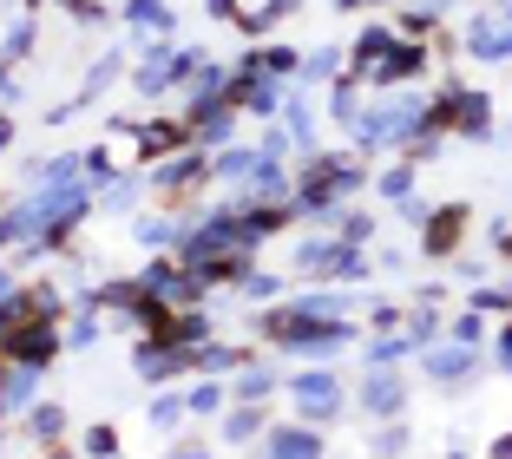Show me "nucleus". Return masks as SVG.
I'll return each mask as SVG.
<instances>
[{"label": "nucleus", "mask_w": 512, "mask_h": 459, "mask_svg": "<svg viewBox=\"0 0 512 459\" xmlns=\"http://www.w3.org/2000/svg\"><path fill=\"white\" fill-rule=\"evenodd\" d=\"M125 20H132V27H145V33H158V40H165V33L178 27L165 0H132V7H125Z\"/></svg>", "instance_id": "13"}, {"label": "nucleus", "mask_w": 512, "mask_h": 459, "mask_svg": "<svg viewBox=\"0 0 512 459\" xmlns=\"http://www.w3.org/2000/svg\"><path fill=\"white\" fill-rule=\"evenodd\" d=\"M178 459H211V453H178Z\"/></svg>", "instance_id": "44"}, {"label": "nucleus", "mask_w": 512, "mask_h": 459, "mask_svg": "<svg viewBox=\"0 0 512 459\" xmlns=\"http://www.w3.org/2000/svg\"><path fill=\"white\" fill-rule=\"evenodd\" d=\"M27 237V230H20V210H7V217H0V250H7V243H20Z\"/></svg>", "instance_id": "35"}, {"label": "nucleus", "mask_w": 512, "mask_h": 459, "mask_svg": "<svg viewBox=\"0 0 512 459\" xmlns=\"http://www.w3.org/2000/svg\"><path fill=\"white\" fill-rule=\"evenodd\" d=\"M184 361H197L204 374H217V368H243V348H191Z\"/></svg>", "instance_id": "18"}, {"label": "nucleus", "mask_w": 512, "mask_h": 459, "mask_svg": "<svg viewBox=\"0 0 512 459\" xmlns=\"http://www.w3.org/2000/svg\"><path fill=\"white\" fill-rule=\"evenodd\" d=\"M138 243L145 250H165V243H178V223H138Z\"/></svg>", "instance_id": "27"}, {"label": "nucleus", "mask_w": 512, "mask_h": 459, "mask_svg": "<svg viewBox=\"0 0 512 459\" xmlns=\"http://www.w3.org/2000/svg\"><path fill=\"white\" fill-rule=\"evenodd\" d=\"M499 368L512 374V328H506V335H499Z\"/></svg>", "instance_id": "38"}, {"label": "nucleus", "mask_w": 512, "mask_h": 459, "mask_svg": "<svg viewBox=\"0 0 512 459\" xmlns=\"http://www.w3.org/2000/svg\"><path fill=\"white\" fill-rule=\"evenodd\" d=\"M493 459H512V433H499V440H493Z\"/></svg>", "instance_id": "39"}, {"label": "nucleus", "mask_w": 512, "mask_h": 459, "mask_svg": "<svg viewBox=\"0 0 512 459\" xmlns=\"http://www.w3.org/2000/svg\"><path fill=\"white\" fill-rule=\"evenodd\" d=\"M362 400H368V414H375V420H394V414H401V407H407V387L401 381H394V374H368V381H362Z\"/></svg>", "instance_id": "8"}, {"label": "nucleus", "mask_w": 512, "mask_h": 459, "mask_svg": "<svg viewBox=\"0 0 512 459\" xmlns=\"http://www.w3.org/2000/svg\"><path fill=\"white\" fill-rule=\"evenodd\" d=\"M342 7H362V0H342Z\"/></svg>", "instance_id": "46"}, {"label": "nucleus", "mask_w": 512, "mask_h": 459, "mask_svg": "<svg viewBox=\"0 0 512 459\" xmlns=\"http://www.w3.org/2000/svg\"><path fill=\"white\" fill-rule=\"evenodd\" d=\"M473 361H480V355H473L467 341H453V335L440 341V348H421V374H427V381H467Z\"/></svg>", "instance_id": "4"}, {"label": "nucleus", "mask_w": 512, "mask_h": 459, "mask_svg": "<svg viewBox=\"0 0 512 459\" xmlns=\"http://www.w3.org/2000/svg\"><path fill=\"white\" fill-rule=\"evenodd\" d=\"M0 427H7V400H0Z\"/></svg>", "instance_id": "45"}, {"label": "nucleus", "mask_w": 512, "mask_h": 459, "mask_svg": "<svg viewBox=\"0 0 512 459\" xmlns=\"http://www.w3.org/2000/svg\"><path fill=\"white\" fill-rule=\"evenodd\" d=\"M171 145H184L178 125H145V151H151V158H158V151H171Z\"/></svg>", "instance_id": "26"}, {"label": "nucleus", "mask_w": 512, "mask_h": 459, "mask_svg": "<svg viewBox=\"0 0 512 459\" xmlns=\"http://www.w3.org/2000/svg\"><path fill=\"white\" fill-rule=\"evenodd\" d=\"M27 46H33V27H27V20H20V27L7 33V53H27Z\"/></svg>", "instance_id": "37"}, {"label": "nucleus", "mask_w": 512, "mask_h": 459, "mask_svg": "<svg viewBox=\"0 0 512 459\" xmlns=\"http://www.w3.org/2000/svg\"><path fill=\"white\" fill-rule=\"evenodd\" d=\"M447 335H453V341H467V348H480V341H486V328H480V309H473V315H460V322H453Z\"/></svg>", "instance_id": "28"}, {"label": "nucleus", "mask_w": 512, "mask_h": 459, "mask_svg": "<svg viewBox=\"0 0 512 459\" xmlns=\"http://www.w3.org/2000/svg\"><path fill=\"white\" fill-rule=\"evenodd\" d=\"M0 99H14V79H7V66H0Z\"/></svg>", "instance_id": "41"}, {"label": "nucleus", "mask_w": 512, "mask_h": 459, "mask_svg": "<svg viewBox=\"0 0 512 459\" xmlns=\"http://www.w3.org/2000/svg\"><path fill=\"white\" fill-rule=\"evenodd\" d=\"M296 269L302 276H368V256H362V243H348V237H322V243L296 250Z\"/></svg>", "instance_id": "2"}, {"label": "nucleus", "mask_w": 512, "mask_h": 459, "mask_svg": "<svg viewBox=\"0 0 512 459\" xmlns=\"http://www.w3.org/2000/svg\"><path fill=\"white\" fill-rule=\"evenodd\" d=\"M499 250H506V256H512V230H506V243H499Z\"/></svg>", "instance_id": "43"}, {"label": "nucleus", "mask_w": 512, "mask_h": 459, "mask_svg": "<svg viewBox=\"0 0 512 459\" xmlns=\"http://www.w3.org/2000/svg\"><path fill=\"white\" fill-rule=\"evenodd\" d=\"M178 368H184V348H165V341L138 348V374H145V381H171Z\"/></svg>", "instance_id": "12"}, {"label": "nucleus", "mask_w": 512, "mask_h": 459, "mask_svg": "<svg viewBox=\"0 0 512 459\" xmlns=\"http://www.w3.org/2000/svg\"><path fill=\"white\" fill-rule=\"evenodd\" d=\"M243 184H250L256 197H283V191H289V178H283V164H276V158H256V171H250Z\"/></svg>", "instance_id": "15"}, {"label": "nucleus", "mask_w": 512, "mask_h": 459, "mask_svg": "<svg viewBox=\"0 0 512 459\" xmlns=\"http://www.w3.org/2000/svg\"><path fill=\"white\" fill-rule=\"evenodd\" d=\"M256 158L263 151H224V158H211V178H224V184H243L256 171Z\"/></svg>", "instance_id": "16"}, {"label": "nucleus", "mask_w": 512, "mask_h": 459, "mask_svg": "<svg viewBox=\"0 0 512 459\" xmlns=\"http://www.w3.org/2000/svg\"><path fill=\"white\" fill-rule=\"evenodd\" d=\"M256 66H270V73H289V66H296V53H289V46H270V53H263Z\"/></svg>", "instance_id": "34"}, {"label": "nucleus", "mask_w": 512, "mask_h": 459, "mask_svg": "<svg viewBox=\"0 0 512 459\" xmlns=\"http://www.w3.org/2000/svg\"><path fill=\"white\" fill-rule=\"evenodd\" d=\"M86 453L92 459H112V453H119V433H112V427H92L86 433Z\"/></svg>", "instance_id": "29"}, {"label": "nucleus", "mask_w": 512, "mask_h": 459, "mask_svg": "<svg viewBox=\"0 0 512 459\" xmlns=\"http://www.w3.org/2000/svg\"><path fill=\"white\" fill-rule=\"evenodd\" d=\"M243 289H250L256 302H270V296H283V282H276V276H250V282H243Z\"/></svg>", "instance_id": "33"}, {"label": "nucleus", "mask_w": 512, "mask_h": 459, "mask_svg": "<svg viewBox=\"0 0 512 459\" xmlns=\"http://www.w3.org/2000/svg\"><path fill=\"white\" fill-rule=\"evenodd\" d=\"M197 171H204V158H171V164H158V191H171V184H191Z\"/></svg>", "instance_id": "21"}, {"label": "nucleus", "mask_w": 512, "mask_h": 459, "mask_svg": "<svg viewBox=\"0 0 512 459\" xmlns=\"http://www.w3.org/2000/svg\"><path fill=\"white\" fill-rule=\"evenodd\" d=\"M33 433H40V440H60V433H66V407L40 400V407H33Z\"/></svg>", "instance_id": "20"}, {"label": "nucleus", "mask_w": 512, "mask_h": 459, "mask_svg": "<svg viewBox=\"0 0 512 459\" xmlns=\"http://www.w3.org/2000/svg\"><path fill=\"white\" fill-rule=\"evenodd\" d=\"M401 138H421V105H414V99L375 105V112L355 119V145H362V151H388V145H401Z\"/></svg>", "instance_id": "1"}, {"label": "nucleus", "mask_w": 512, "mask_h": 459, "mask_svg": "<svg viewBox=\"0 0 512 459\" xmlns=\"http://www.w3.org/2000/svg\"><path fill=\"white\" fill-rule=\"evenodd\" d=\"M53 348H60L53 315H27V322H14V328H7V341H0V355L27 361V368H46V361H53Z\"/></svg>", "instance_id": "3"}, {"label": "nucleus", "mask_w": 512, "mask_h": 459, "mask_svg": "<svg viewBox=\"0 0 512 459\" xmlns=\"http://www.w3.org/2000/svg\"><path fill=\"white\" fill-rule=\"evenodd\" d=\"M302 73H309V79H329V73H335V53H316V60H302Z\"/></svg>", "instance_id": "36"}, {"label": "nucleus", "mask_w": 512, "mask_h": 459, "mask_svg": "<svg viewBox=\"0 0 512 459\" xmlns=\"http://www.w3.org/2000/svg\"><path fill=\"white\" fill-rule=\"evenodd\" d=\"M407 348H414V341H401V335H381L375 348H368V361H375V368H394V361H401Z\"/></svg>", "instance_id": "23"}, {"label": "nucleus", "mask_w": 512, "mask_h": 459, "mask_svg": "<svg viewBox=\"0 0 512 459\" xmlns=\"http://www.w3.org/2000/svg\"><path fill=\"white\" fill-rule=\"evenodd\" d=\"M296 407H302V420H329L335 407H342V387H335V374H296Z\"/></svg>", "instance_id": "5"}, {"label": "nucleus", "mask_w": 512, "mask_h": 459, "mask_svg": "<svg viewBox=\"0 0 512 459\" xmlns=\"http://www.w3.org/2000/svg\"><path fill=\"white\" fill-rule=\"evenodd\" d=\"M224 400H230V394H224V387H217V381H197L191 394H184V407H191V414H217Z\"/></svg>", "instance_id": "19"}, {"label": "nucleus", "mask_w": 512, "mask_h": 459, "mask_svg": "<svg viewBox=\"0 0 512 459\" xmlns=\"http://www.w3.org/2000/svg\"><path fill=\"white\" fill-rule=\"evenodd\" d=\"M296 309H302V315H342V296H329V289H316V296H302Z\"/></svg>", "instance_id": "30"}, {"label": "nucleus", "mask_w": 512, "mask_h": 459, "mask_svg": "<svg viewBox=\"0 0 512 459\" xmlns=\"http://www.w3.org/2000/svg\"><path fill=\"white\" fill-rule=\"evenodd\" d=\"M276 387V374L270 368H243V381H237V400H263Z\"/></svg>", "instance_id": "22"}, {"label": "nucleus", "mask_w": 512, "mask_h": 459, "mask_svg": "<svg viewBox=\"0 0 512 459\" xmlns=\"http://www.w3.org/2000/svg\"><path fill=\"white\" fill-rule=\"evenodd\" d=\"M335 119H362V99H355V79L335 86Z\"/></svg>", "instance_id": "31"}, {"label": "nucleus", "mask_w": 512, "mask_h": 459, "mask_svg": "<svg viewBox=\"0 0 512 459\" xmlns=\"http://www.w3.org/2000/svg\"><path fill=\"white\" fill-rule=\"evenodd\" d=\"M467 53L473 60H512V20H473Z\"/></svg>", "instance_id": "7"}, {"label": "nucleus", "mask_w": 512, "mask_h": 459, "mask_svg": "<svg viewBox=\"0 0 512 459\" xmlns=\"http://www.w3.org/2000/svg\"><path fill=\"white\" fill-rule=\"evenodd\" d=\"M191 66H197L191 53H158V60H145V66H138V92H151V99H158V92H165L178 73H191Z\"/></svg>", "instance_id": "9"}, {"label": "nucleus", "mask_w": 512, "mask_h": 459, "mask_svg": "<svg viewBox=\"0 0 512 459\" xmlns=\"http://www.w3.org/2000/svg\"><path fill=\"white\" fill-rule=\"evenodd\" d=\"M388 46H394V33H388V27H368V33H362V46H355V60L368 66V60H381Z\"/></svg>", "instance_id": "24"}, {"label": "nucleus", "mask_w": 512, "mask_h": 459, "mask_svg": "<svg viewBox=\"0 0 512 459\" xmlns=\"http://www.w3.org/2000/svg\"><path fill=\"white\" fill-rule=\"evenodd\" d=\"M460 223H467V210H460V204L434 210V217H427V243H421V250H427V256H453V243H460Z\"/></svg>", "instance_id": "10"}, {"label": "nucleus", "mask_w": 512, "mask_h": 459, "mask_svg": "<svg viewBox=\"0 0 512 459\" xmlns=\"http://www.w3.org/2000/svg\"><path fill=\"white\" fill-rule=\"evenodd\" d=\"M256 433H263V400H250V407H237V414L224 420V440H230V446L256 440Z\"/></svg>", "instance_id": "14"}, {"label": "nucleus", "mask_w": 512, "mask_h": 459, "mask_svg": "<svg viewBox=\"0 0 512 459\" xmlns=\"http://www.w3.org/2000/svg\"><path fill=\"white\" fill-rule=\"evenodd\" d=\"M204 7H211V14H237V0H204Z\"/></svg>", "instance_id": "40"}, {"label": "nucleus", "mask_w": 512, "mask_h": 459, "mask_svg": "<svg viewBox=\"0 0 512 459\" xmlns=\"http://www.w3.org/2000/svg\"><path fill=\"white\" fill-rule=\"evenodd\" d=\"M184 400H151V427H178Z\"/></svg>", "instance_id": "32"}, {"label": "nucleus", "mask_w": 512, "mask_h": 459, "mask_svg": "<svg viewBox=\"0 0 512 459\" xmlns=\"http://www.w3.org/2000/svg\"><path fill=\"white\" fill-rule=\"evenodd\" d=\"M263 453L270 459H322V433L316 427H270L263 433Z\"/></svg>", "instance_id": "6"}, {"label": "nucleus", "mask_w": 512, "mask_h": 459, "mask_svg": "<svg viewBox=\"0 0 512 459\" xmlns=\"http://www.w3.org/2000/svg\"><path fill=\"white\" fill-rule=\"evenodd\" d=\"M33 387H40V368H27V361H14V374H7V387H0V400L14 407V400H33Z\"/></svg>", "instance_id": "17"}, {"label": "nucleus", "mask_w": 512, "mask_h": 459, "mask_svg": "<svg viewBox=\"0 0 512 459\" xmlns=\"http://www.w3.org/2000/svg\"><path fill=\"white\" fill-rule=\"evenodd\" d=\"M7 296H14V276H7V269H0V302H7Z\"/></svg>", "instance_id": "42"}, {"label": "nucleus", "mask_w": 512, "mask_h": 459, "mask_svg": "<svg viewBox=\"0 0 512 459\" xmlns=\"http://www.w3.org/2000/svg\"><path fill=\"white\" fill-rule=\"evenodd\" d=\"M46 459H66V453H46Z\"/></svg>", "instance_id": "47"}, {"label": "nucleus", "mask_w": 512, "mask_h": 459, "mask_svg": "<svg viewBox=\"0 0 512 459\" xmlns=\"http://www.w3.org/2000/svg\"><path fill=\"white\" fill-rule=\"evenodd\" d=\"M381 191H388L394 204H407V191H414V164H394L388 178H381Z\"/></svg>", "instance_id": "25"}, {"label": "nucleus", "mask_w": 512, "mask_h": 459, "mask_svg": "<svg viewBox=\"0 0 512 459\" xmlns=\"http://www.w3.org/2000/svg\"><path fill=\"white\" fill-rule=\"evenodd\" d=\"M421 66H427V53H421V46H388V53H381L375 86H401V79H414Z\"/></svg>", "instance_id": "11"}]
</instances>
